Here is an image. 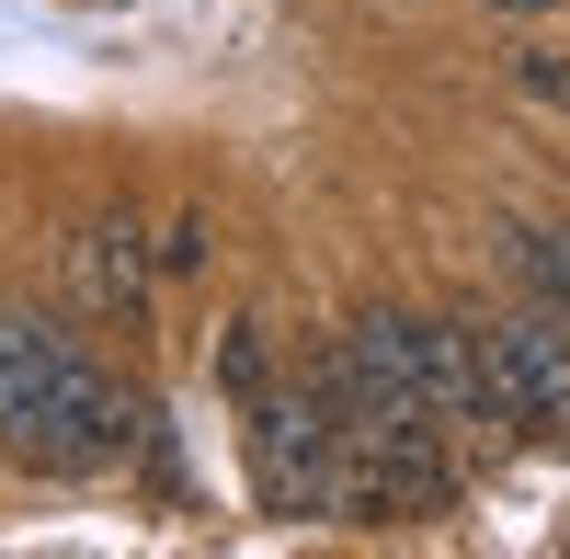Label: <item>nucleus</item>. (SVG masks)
Listing matches in <instances>:
<instances>
[{
  "instance_id": "obj_2",
  "label": "nucleus",
  "mask_w": 570,
  "mask_h": 559,
  "mask_svg": "<svg viewBox=\"0 0 570 559\" xmlns=\"http://www.w3.org/2000/svg\"><path fill=\"white\" fill-rule=\"evenodd\" d=\"M240 457H252L263 514H285V526H343V411H331L320 377L263 389L240 411Z\"/></svg>"
},
{
  "instance_id": "obj_7",
  "label": "nucleus",
  "mask_w": 570,
  "mask_h": 559,
  "mask_svg": "<svg viewBox=\"0 0 570 559\" xmlns=\"http://www.w3.org/2000/svg\"><path fill=\"white\" fill-rule=\"evenodd\" d=\"M525 286L570 320V217H559V228H525Z\"/></svg>"
},
{
  "instance_id": "obj_4",
  "label": "nucleus",
  "mask_w": 570,
  "mask_h": 559,
  "mask_svg": "<svg viewBox=\"0 0 570 559\" xmlns=\"http://www.w3.org/2000/svg\"><path fill=\"white\" fill-rule=\"evenodd\" d=\"M480 320V354L513 400V423L525 434H570V320L537 297V308H468Z\"/></svg>"
},
{
  "instance_id": "obj_3",
  "label": "nucleus",
  "mask_w": 570,
  "mask_h": 559,
  "mask_svg": "<svg viewBox=\"0 0 570 559\" xmlns=\"http://www.w3.org/2000/svg\"><path fill=\"white\" fill-rule=\"evenodd\" d=\"M411 389H422V411L445 423V445L456 457H502L513 434V400H502V377H491V354H480V320H434V308H411Z\"/></svg>"
},
{
  "instance_id": "obj_8",
  "label": "nucleus",
  "mask_w": 570,
  "mask_h": 559,
  "mask_svg": "<svg viewBox=\"0 0 570 559\" xmlns=\"http://www.w3.org/2000/svg\"><path fill=\"white\" fill-rule=\"evenodd\" d=\"M513 91H525V104H559V115H570V46H513Z\"/></svg>"
},
{
  "instance_id": "obj_9",
  "label": "nucleus",
  "mask_w": 570,
  "mask_h": 559,
  "mask_svg": "<svg viewBox=\"0 0 570 559\" xmlns=\"http://www.w3.org/2000/svg\"><path fill=\"white\" fill-rule=\"evenodd\" d=\"M206 241H217V228H206L195 206H183V217L160 228V274H195V263H206Z\"/></svg>"
},
{
  "instance_id": "obj_6",
  "label": "nucleus",
  "mask_w": 570,
  "mask_h": 559,
  "mask_svg": "<svg viewBox=\"0 0 570 559\" xmlns=\"http://www.w3.org/2000/svg\"><path fill=\"white\" fill-rule=\"evenodd\" d=\"M217 389H228V411H252V400L274 389V365H263V320H228V343H217Z\"/></svg>"
},
{
  "instance_id": "obj_1",
  "label": "nucleus",
  "mask_w": 570,
  "mask_h": 559,
  "mask_svg": "<svg viewBox=\"0 0 570 559\" xmlns=\"http://www.w3.org/2000/svg\"><path fill=\"white\" fill-rule=\"evenodd\" d=\"M149 423L160 411L126 400L104 377V354H91L58 308H0V457L91 480V469H115L126 445H149Z\"/></svg>"
},
{
  "instance_id": "obj_5",
  "label": "nucleus",
  "mask_w": 570,
  "mask_h": 559,
  "mask_svg": "<svg viewBox=\"0 0 570 559\" xmlns=\"http://www.w3.org/2000/svg\"><path fill=\"white\" fill-rule=\"evenodd\" d=\"M58 252H69V286H80V308H104V320H137V308H149V286H160V241H149V217H137V206L80 217Z\"/></svg>"
},
{
  "instance_id": "obj_10",
  "label": "nucleus",
  "mask_w": 570,
  "mask_h": 559,
  "mask_svg": "<svg viewBox=\"0 0 570 559\" xmlns=\"http://www.w3.org/2000/svg\"><path fill=\"white\" fill-rule=\"evenodd\" d=\"M491 12H559V0H491Z\"/></svg>"
}]
</instances>
